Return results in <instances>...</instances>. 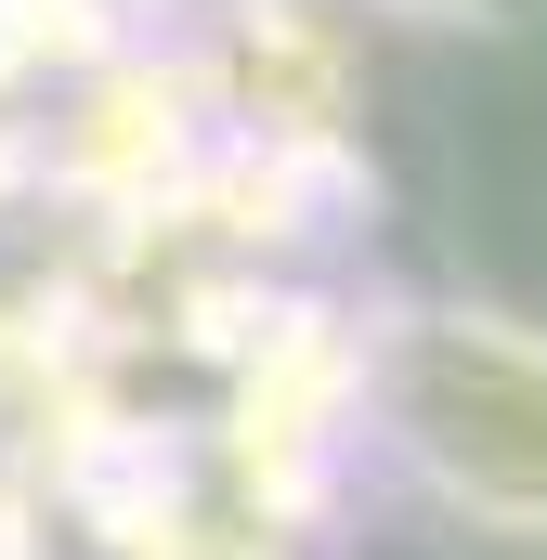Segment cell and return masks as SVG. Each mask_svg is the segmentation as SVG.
I'll return each instance as SVG.
<instances>
[{"label": "cell", "instance_id": "2", "mask_svg": "<svg viewBox=\"0 0 547 560\" xmlns=\"http://www.w3.org/2000/svg\"><path fill=\"white\" fill-rule=\"evenodd\" d=\"M379 13H405V26H482V39H509V26H535L547 0H379Z\"/></svg>", "mask_w": 547, "mask_h": 560}, {"label": "cell", "instance_id": "1", "mask_svg": "<svg viewBox=\"0 0 547 560\" xmlns=\"http://www.w3.org/2000/svg\"><path fill=\"white\" fill-rule=\"evenodd\" d=\"M379 418L469 522L547 535V339L509 313H417L379 352Z\"/></svg>", "mask_w": 547, "mask_h": 560}]
</instances>
